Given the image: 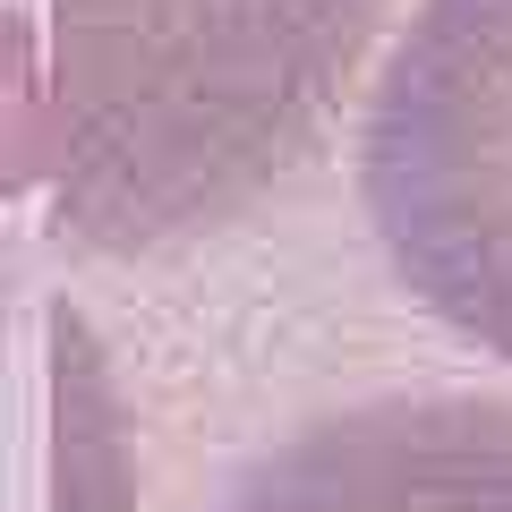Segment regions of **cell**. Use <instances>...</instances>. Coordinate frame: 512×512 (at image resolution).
<instances>
[{"label":"cell","mask_w":512,"mask_h":512,"mask_svg":"<svg viewBox=\"0 0 512 512\" xmlns=\"http://www.w3.org/2000/svg\"><path fill=\"white\" fill-rule=\"evenodd\" d=\"M384 0H52V180L77 248L248 214L342 103Z\"/></svg>","instance_id":"6da1fadb"},{"label":"cell","mask_w":512,"mask_h":512,"mask_svg":"<svg viewBox=\"0 0 512 512\" xmlns=\"http://www.w3.org/2000/svg\"><path fill=\"white\" fill-rule=\"evenodd\" d=\"M359 197L410 299L512 359V0H419L367 103Z\"/></svg>","instance_id":"7a4b0ae2"},{"label":"cell","mask_w":512,"mask_h":512,"mask_svg":"<svg viewBox=\"0 0 512 512\" xmlns=\"http://www.w3.org/2000/svg\"><path fill=\"white\" fill-rule=\"evenodd\" d=\"M222 512H512V402L427 393L299 427Z\"/></svg>","instance_id":"3957f363"},{"label":"cell","mask_w":512,"mask_h":512,"mask_svg":"<svg viewBox=\"0 0 512 512\" xmlns=\"http://www.w3.org/2000/svg\"><path fill=\"white\" fill-rule=\"evenodd\" d=\"M52 180V86L35 77V35L0 9V197Z\"/></svg>","instance_id":"277c9868"}]
</instances>
